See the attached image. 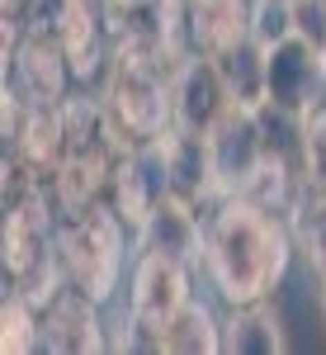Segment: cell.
<instances>
[{"label": "cell", "instance_id": "obj_1", "mask_svg": "<svg viewBox=\"0 0 326 355\" xmlns=\"http://www.w3.org/2000/svg\"><path fill=\"white\" fill-rule=\"evenodd\" d=\"M208 261L227 303L242 308V303H260L279 284L289 242L255 204H227L208 237Z\"/></svg>", "mask_w": 326, "mask_h": 355}, {"label": "cell", "instance_id": "obj_2", "mask_svg": "<svg viewBox=\"0 0 326 355\" xmlns=\"http://www.w3.org/2000/svg\"><path fill=\"white\" fill-rule=\"evenodd\" d=\"M260 110H242V105H227L222 119L208 128V166H213V180L222 190H251V180L260 175V166L270 162V147L260 137Z\"/></svg>", "mask_w": 326, "mask_h": 355}, {"label": "cell", "instance_id": "obj_3", "mask_svg": "<svg viewBox=\"0 0 326 355\" xmlns=\"http://www.w3.org/2000/svg\"><path fill=\"white\" fill-rule=\"evenodd\" d=\"M265 76H270V105L279 114H307L322 100L326 85V53L312 43H302L298 33L274 43L265 57Z\"/></svg>", "mask_w": 326, "mask_h": 355}, {"label": "cell", "instance_id": "obj_4", "mask_svg": "<svg viewBox=\"0 0 326 355\" xmlns=\"http://www.w3.org/2000/svg\"><path fill=\"white\" fill-rule=\"evenodd\" d=\"M185 308V275L180 261H170L161 251H152L137 270V289H133V322L152 327L156 336L165 331V322Z\"/></svg>", "mask_w": 326, "mask_h": 355}, {"label": "cell", "instance_id": "obj_5", "mask_svg": "<svg viewBox=\"0 0 326 355\" xmlns=\"http://www.w3.org/2000/svg\"><path fill=\"white\" fill-rule=\"evenodd\" d=\"M232 105V95H227V85L217 76V62H194L190 71L180 76V90H175V119H180V128L194 137H208L222 110Z\"/></svg>", "mask_w": 326, "mask_h": 355}, {"label": "cell", "instance_id": "obj_6", "mask_svg": "<svg viewBox=\"0 0 326 355\" xmlns=\"http://www.w3.org/2000/svg\"><path fill=\"white\" fill-rule=\"evenodd\" d=\"M265 57H270V48H260L255 38H237L232 48L217 53V76L227 85L232 105H242V110H265V105H270Z\"/></svg>", "mask_w": 326, "mask_h": 355}, {"label": "cell", "instance_id": "obj_7", "mask_svg": "<svg viewBox=\"0 0 326 355\" xmlns=\"http://www.w3.org/2000/svg\"><path fill=\"white\" fill-rule=\"evenodd\" d=\"M147 227H152V251H161L170 261H185L199 251V227H194V214H185V204L161 199L147 214Z\"/></svg>", "mask_w": 326, "mask_h": 355}, {"label": "cell", "instance_id": "obj_8", "mask_svg": "<svg viewBox=\"0 0 326 355\" xmlns=\"http://www.w3.org/2000/svg\"><path fill=\"white\" fill-rule=\"evenodd\" d=\"M227 351H260L270 355L284 346V331H279V318H274L265 303H242L237 318L227 322Z\"/></svg>", "mask_w": 326, "mask_h": 355}, {"label": "cell", "instance_id": "obj_9", "mask_svg": "<svg viewBox=\"0 0 326 355\" xmlns=\"http://www.w3.org/2000/svg\"><path fill=\"white\" fill-rule=\"evenodd\" d=\"M161 346L165 351H217V327L208 318V308L199 303H185L161 331Z\"/></svg>", "mask_w": 326, "mask_h": 355}, {"label": "cell", "instance_id": "obj_10", "mask_svg": "<svg viewBox=\"0 0 326 355\" xmlns=\"http://www.w3.org/2000/svg\"><path fill=\"white\" fill-rule=\"evenodd\" d=\"M251 38H255L260 48H274V43H284V38H293V0H260V5H255Z\"/></svg>", "mask_w": 326, "mask_h": 355}, {"label": "cell", "instance_id": "obj_11", "mask_svg": "<svg viewBox=\"0 0 326 355\" xmlns=\"http://www.w3.org/2000/svg\"><path fill=\"white\" fill-rule=\"evenodd\" d=\"M293 33L326 53V0H293Z\"/></svg>", "mask_w": 326, "mask_h": 355}, {"label": "cell", "instance_id": "obj_12", "mask_svg": "<svg viewBox=\"0 0 326 355\" xmlns=\"http://www.w3.org/2000/svg\"><path fill=\"white\" fill-rule=\"evenodd\" d=\"M322 303H326V294H322Z\"/></svg>", "mask_w": 326, "mask_h": 355}]
</instances>
